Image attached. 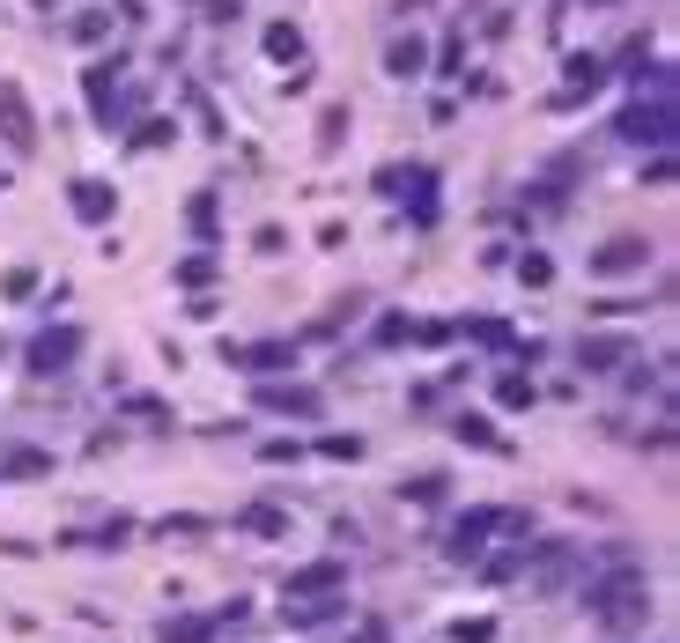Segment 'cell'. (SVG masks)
<instances>
[{
  "label": "cell",
  "instance_id": "8fae6325",
  "mask_svg": "<svg viewBox=\"0 0 680 643\" xmlns=\"http://www.w3.org/2000/svg\"><path fill=\"white\" fill-rule=\"evenodd\" d=\"M267 407H289V414H318V392H267Z\"/></svg>",
  "mask_w": 680,
  "mask_h": 643
},
{
  "label": "cell",
  "instance_id": "5bb4252c",
  "mask_svg": "<svg viewBox=\"0 0 680 643\" xmlns=\"http://www.w3.org/2000/svg\"><path fill=\"white\" fill-rule=\"evenodd\" d=\"M340 126H348V104L326 111V126H318V148H340Z\"/></svg>",
  "mask_w": 680,
  "mask_h": 643
},
{
  "label": "cell",
  "instance_id": "e0dca14e",
  "mask_svg": "<svg viewBox=\"0 0 680 643\" xmlns=\"http://www.w3.org/2000/svg\"><path fill=\"white\" fill-rule=\"evenodd\" d=\"M170 533L193 540V533H207V518H163V525H156V540H170Z\"/></svg>",
  "mask_w": 680,
  "mask_h": 643
},
{
  "label": "cell",
  "instance_id": "7a4b0ae2",
  "mask_svg": "<svg viewBox=\"0 0 680 643\" xmlns=\"http://www.w3.org/2000/svg\"><path fill=\"white\" fill-rule=\"evenodd\" d=\"M0 134H8V148H15V156H30V148H37L30 104H23V89H15V82H0Z\"/></svg>",
  "mask_w": 680,
  "mask_h": 643
},
{
  "label": "cell",
  "instance_id": "8992f818",
  "mask_svg": "<svg viewBox=\"0 0 680 643\" xmlns=\"http://www.w3.org/2000/svg\"><path fill=\"white\" fill-rule=\"evenodd\" d=\"M488 510H474V518H459V533H451V562H466V555H481V533H488Z\"/></svg>",
  "mask_w": 680,
  "mask_h": 643
},
{
  "label": "cell",
  "instance_id": "6da1fadb",
  "mask_svg": "<svg viewBox=\"0 0 680 643\" xmlns=\"http://www.w3.org/2000/svg\"><path fill=\"white\" fill-rule=\"evenodd\" d=\"M584 607L607 621V629H636V621L651 614V599H644V577H621V584H584Z\"/></svg>",
  "mask_w": 680,
  "mask_h": 643
},
{
  "label": "cell",
  "instance_id": "277c9868",
  "mask_svg": "<svg viewBox=\"0 0 680 643\" xmlns=\"http://www.w3.org/2000/svg\"><path fill=\"white\" fill-rule=\"evenodd\" d=\"M67 200H74V215H82V222H104V215H111V185H104V178H74Z\"/></svg>",
  "mask_w": 680,
  "mask_h": 643
},
{
  "label": "cell",
  "instance_id": "4fadbf2b",
  "mask_svg": "<svg viewBox=\"0 0 680 643\" xmlns=\"http://www.w3.org/2000/svg\"><path fill=\"white\" fill-rule=\"evenodd\" d=\"M451 643H496V621H459V629H451Z\"/></svg>",
  "mask_w": 680,
  "mask_h": 643
},
{
  "label": "cell",
  "instance_id": "2e32d148",
  "mask_svg": "<svg viewBox=\"0 0 680 643\" xmlns=\"http://www.w3.org/2000/svg\"><path fill=\"white\" fill-rule=\"evenodd\" d=\"M289 363H296L289 348H252V370H289Z\"/></svg>",
  "mask_w": 680,
  "mask_h": 643
},
{
  "label": "cell",
  "instance_id": "ba28073f",
  "mask_svg": "<svg viewBox=\"0 0 680 643\" xmlns=\"http://www.w3.org/2000/svg\"><path fill=\"white\" fill-rule=\"evenodd\" d=\"M156 636H163V643H207V636H215V621H200V614H178V621H163Z\"/></svg>",
  "mask_w": 680,
  "mask_h": 643
},
{
  "label": "cell",
  "instance_id": "ac0fdd59",
  "mask_svg": "<svg viewBox=\"0 0 680 643\" xmlns=\"http://www.w3.org/2000/svg\"><path fill=\"white\" fill-rule=\"evenodd\" d=\"M451 429H459V437H474V444H496V437H488V422H481V414H459Z\"/></svg>",
  "mask_w": 680,
  "mask_h": 643
},
{
  "label": "cell",
  "instance_id": "30bf717a",
  "mask_svg": "<svg viewBox=\"0 0 680 643\" xmlns=\"http://www.w3.org/2000/svg\"><path fill=\"white\" fill-rule=\"evenodd\" d=\"M385 67H392V74H422V45H414V37H400V45L385 52Z\"/></svg>",
  "mask_w": 680,
  "mask_h": 643
},
{
  "label": "cell",
  "instance_id": "9c48e42d",
  "mask_svg": "<svg viewBox=\"0 0 680 643\" xmlns=\"http://www.w3.org/2000/svg\"><path fill=\"white\" fill-rule=\"evenodd\" d=\"M584 370H614V363H629V348H621V340H584Z\"/></svg>",
  "mask_w": 680,
  "mask_h": 643
},
{
  "label": "cell",
  "instance_id": "52a82bcc",
  "mask_svg": "<svg viewBox=\"0 0 680 643\" xmlns=\"http://www.w3.org/2000/svg\"><path fill=\"white\" fill-rule=\"evenodd\" d=\"M621 267H644V237H614L599 252V274H621Z\"/></svg>",
  "mask_w": 680,
  "mask_h": 643
},
{
  "label": "cell",
  "instance_id": "5b68a950",
  "mask_svg": "<svg viewBox=\"0 0 680 643\" xmlns=\"http://www.w3.org/2000/svg\"><path fill=\"white\" fill-rule=\"evenodd\" d=\"M74 348H82V333H45V340L30 348V370H67Z\"/></svg>",
  "mask_w": 680,
  "mask_h": 643
},
{
  "label": "cell",
  "instance_id": "ffe728a7",
  "mask_svg": "<svg viewBox=\"0 0 680 643\" xmlns=\"http://www.w3.org/2000/svg\"><path fill=\"white\" fill-rule=\"evenodd\" d=\"M355 643H385V629H363V636H355Z\"/></svg>",
  "mask_w": 680,
  "mask_h": 643
},
{
  "label": "cell",
  "instance_id": "d6986e66",
  "mask_svg": "<svg viewBox=\"0 0 680 643\" xmlns=\"http://www.w3.org/2000/svg\"><path fill=\"white\" fill-rule=\"evenodd\" d=\"M267 52L274 60H296V30H267Z\"/></svg>",
  "mask_w": 680,
  "mask_h": 643
},
{
  "label": "cell",
  "instance_id": "3957f363",
  "mask_svg": "<svg viewBox=\"0 0 680 643\" xmlns=\"http://www.w3.org/2000/svg\"><path fill=\"white\" fill-rule=\"evenodd\" d=\"M348 584V562H311V570L289 577V599H311V592H340Z\"/></svg>",
  "mask_w": 680,
  "mask_h": 643
},
{
  "label": "cell",
  "instance_id": "9a60e30c",
  "mask_svg": "<svg viewBox=\"0 0 680 643\" xmlns=\"http://www.w3.org/2000/svg\"><path fill=\"white\" fill-rule=\"evenodd\" d=\"M237 525H244V533H281V510H244Z\"/></svg>",
  "mask_w": 680,
  "mask_h": 643
},
{
  "label": "cell",
  "instance_id": "7c38bea8",
  "mask_svg": "<svg viewBox=\"0 0 680 643\" xmlns=\"http://www.w3.org/2000/svg\"><path fill=\"white\" fill-rule=\"evenodd\" d=\"M407 496H414V503H437V496H444V474H414Z\"/></svg>",
  "mask_w": 680,
  "mask_h": 643
}]
</instances>
